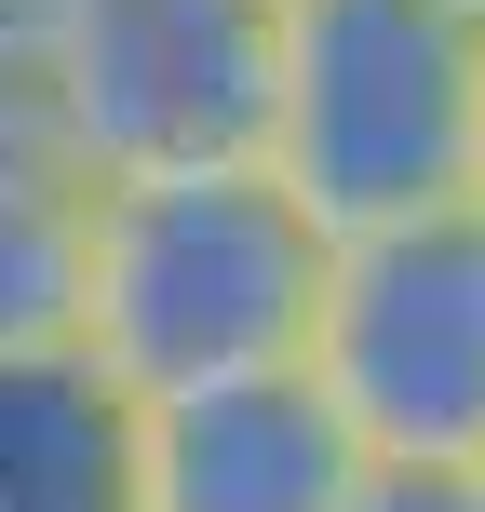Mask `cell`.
Wrapping results in <instances>:
<instances>
[{"label": "cell", "mask_w": 485, "mask_h": 512, "mask_svg": "<svg viewBox=\"0 0 485 512\" xmlns=\"http://www.w3.org/2000/svg\"><path fill=\"white\" fill-rule=\"evenodd\" d=\"M310 297H324V230L256 162L95 176L68 351L122 405H149V391H189V378L297 364L310 351Z\"/></svg>", "instance_id": "6da1fadb"}, {"label": "cell", "mask_w": 485, "mask_h": 512, "mask_svg": "<svg viewBox=\"0 0 485 512\" xmlns=\"http://www.w3.org/2000/svg\"><path fill=\"white\" fill-rule=\"evenodd\" d=\"M472 54L445 0H270L256 81V176L324 243L405 230L472 176Z\"/></svg>", "instance_id": "7a4b0ae2"}, {"label": "cell", "mask_w": 485, "mask_h": 512, "mask_svg": "<svg viewBox=\"0 0 485 512\" xmlns=\"http://www.w3.org/2000/svg\"><path fill=\"white\" fill-rule=\"evenodd\" d=\"M0 68L41 95L81 176H176L256 162L270 0H14Z\"/></svg>", "instance_id": "3957f363"}, {"label": "cell", "mask_w": 485, "mask_h": 512, "mask_svg": "<svg viewBox=\"0 0 485 512\" xmlns=\"http://www.w3.org/2000/svg\"><path fill=\"white\" fill-rule=\"evenodd\" d=\"M297 364L364 459H485V216L432 203L405 230L324 243Z\"/></svg>", "instance_id": "277c9868"}, {"label": "cell", "mask_w": 485, "mask_h": 512, "mask_svg": "<svg viewBox=\"0 0 485 512\" xmlns=\"http://www.w3.org/2000/svg\"><path fill=\"white\" fill-rule=\"evenodd\" d=\"M364 445L310 391V364H243L122 405V512H337Z\"/></svg>", "instance_id": "5b68a950"}, {"label": "cell", "mask_w": 485, "mask_h": 512, "mask_svg": "<svg viewBox=\"0 0 485 512\" xmlns=\"http://www.w3.org/2000/svg\"><path fill=\"white\" fill-rule=\"evenodd\" d=\"M81 216H95V176H81L68 135L41 122V95L0 68V364L14 351H68Z\"/></svg>", "instance_id": "8992f818"}, {"label": "cell", "mask_w": 485, "mask_h": 512, "mask_svg": "<svg viewBox=\"0 0 485 512\" xmlns=\"http://www.w3.org/2000/svg\"><path fill=\"white\" fill-rule=\"evenodd\" d=\"M0 512H122V391L81 351L0 364Z\"/></svg>", "instance_id": "52a82bcc"}, {"label": "cell", "mask_w": 485, "mask_h": 512, "mask_svg": "<svg viewBox=\"0 0 485 512\" xmlns=\"http://www.w3.org/2000/svg\"><path fill=\"white\" fill-rule=\"evenodd\" d=\"M337 512H485V459H364Z\"/></svg>", "instance_id": "ba28073f"}, {"label": "cell", "mask_w": 485, "mask_h": 512, "mask_svg": "<svg viewBox=\"0 0 485 512\" xmlns=\"http://www.w3.org/2000/svg\"><path fill=\"white\" fill-rule=\"evenodd\" d=\"M459 203L485 216V54H472V176H459Z\"/></svg>", "instance_id": "9c48e42d"}, {"label": "cell", "mask_w": 485, "mask_h": 512, "mask_svg": "<svg viewBox=\"0 0 485 512\" xmlns=\"http://www.w3.org/2000/svg\"><path fill=\"white\" fill-rule=\"evenodd\" d=\"M445 14H459V27H485V0H445Z\"/></svg>", "instance_id": "30bf717a"}, {"label": "cell", "mask_w": 485, "mask_h": 512, "mask_svg": "<svg viewBox=\"0 0 485 512\" xmlns=\"http://www.w3.org/2000/svg\"><path fill=\"white\" fill-rule=\"evenodd\" d=\"M0 14H14V0H0Z\"/></svg>", "instance_id": "8fae6325"}]
</instances>
